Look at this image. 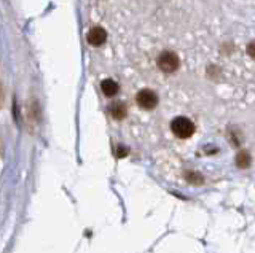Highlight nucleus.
<instances>
[{
    "instance_id": "nucleus-1",
    "label": "nucleus",
    "mask_w": 255,
    "mask_h": 253,
    "mask_svg": "<svg viewBox=\"0 0 255 253\" xmlns=\"http://www.w3.org/2000/svg\"><path fill=\"white\" fill-rule=\"evenodd\" d=\"M171 129H172V132L177 137H180V139H188V137L193 136L195 124L191 123L188 118H185V116H177L171 123Z\"/></svg>"
},
{
    "instance_id": "nucleus-2",
    "label": "nucleus",
    "mask_w": 255,
    "mask_h": 253,
    "mask_svg": "<svg viewBox=\"0 0 255 253\" xmlns=\"http://www.w3.org/2000/svg\"><path fill=\"white\" fill-rule=\"evenodd\" d=\"M179 64H180L179 56L172 51H164L161 56L158 58V66L166 74L175 72V70L179 69Z\"/></svg>"
},
{
    "instance_id": "nucleus-6",
    "label": "nucleus",
    "mask_w": 255,
    "mask_h": 253,
    "mask_svg": "<svg viewBox=\"0 0 255 253\" xmlns=\"http://www.w3.org/2000/svg\"><path fill=\"white\" fill-rule=\"evenodd\" d=\"M110 113H112V116L115 118V120H123V118L126 116V105L122 104V102L114 104L110 107Z\"/></svg>"
},
{
    "instance_id": "nucleus-3",
    "label": "nucleus",
    "mask_w": 255,
    "mask_h": 253,
    "mask_svg": "<svg viewBox=\"0 0 255 253\" xmlns=\"http://www.w3.org/2000/svg\"><path fill=\"white\" fill-rule=\"evenodd\" d=\"M137 104L140 108L143 110H151V108H155L158 105V96L153 92V91H150V89H142L137 92Z\"/></svg>"
},
{
    "instance_id": "nucleus-7",
    "label": "nucleus",
    "mask_w": 255,
    "mask_h": 253,
    "mask_svg": "<svg viewBox=\"0 0 255 253\" xmlns=\"http://www.w3.org/2000/svg\"><path fill=\"white\" fill-rule=\"evenodd\" d=\"M249 163H251V158H249V155H247L246 152H241L238 155V158H236V164L239 166V168H247L249 166Z\"/></svg>"
},
{
    "instance_id": "nucleus-9",
    "label": "nucleus",
    "mask_w": 255,
    "mask_h": 253,
    "mask_svg": "<svg viewBox=\"0 0 255 253\" xmlns=\"http://www.w3.org/2000/svg\"><path fill=\"white\" fill-rule=\"evenodd\" d=\"M126 155H128V150H126V148H120L118 152H117V156H118V158H123V156H126Z\"/></svg>"
},
{
    "instance_id": "nucleus-8",
    "label": "nucleus",
    "mask_w": 255,
    "mask_h": 253,
    "mask_svg": "<svg viewBox=\"0 0 255 253\" xmlns=\"http://www.w3.org/2000/svg\"><path fill=\"white\" fill-rule=\"evenodd\" d=\"M187 178H188L190 183H195V185H201L203 183V177L198 175V173H188Z\"/></svg>"
},
{
    "instance_id": "nucleus-10",
    "label": "nucleus",
    "mask_w": 255,
    "mask_h": 253,
    "mask_svg": "<svg viewBox=\"0 0 255 253\" xmlns=\"http://www.w3.org/2000/svg\"><path fill=\"white\" fill-rule=\"evenodd\" d=\"M249 54H251V56H254V45H249Z\"/></svg>"
},
{
    "instance_id": "nucleus-5",
    "label": "nucleus",
    "mask_w": 255,
    "mask_h": 253,
    "mask_svg": "<svg viewBox=\"0 0 255 253\" xmlns=\"http://www.w3.org/2000/svg\"><path fill=\"white\" fill-rule=\"evenodd\" d=\"M101 89L104 92V96H107V97H114L115 94L118 92V84L114 82V80H110V78H107V80H104L101 83Z\"/></svg>"
},
{
    "instance_id": "nucleus-4",
    "label": "nucleus",
    "mask_w": 255,
    "mask_h": 253,
    "mask_svg": "<svg viewBox=\"0 0 255 253\" xmlns=\"http://www.w3.org/2000/svg\"><path fill=\"white\" fill-rule=\"evenodd\" d=\"M107 38V32L102 27H93L88 32V43L93 46H101Z\"/></svg>"
}]
</instances>
